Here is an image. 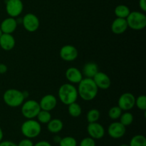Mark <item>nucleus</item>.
<instances>
[{
    "label": "nucleus",
    "instance_id": "obj_33",
    "mask_svg": "<svg viewBox=\"0 0 146 146\" xmlns=\"http://www.w3.org/2000/svg\"><path fill=\"white\" fill-rule=\"evenodd\" d=\"M34 146H52V145L46 141H40L34 144Z\"/></svg>",
    "mask_w": 146,
    "mask_h": 146
},
{
    "label": "nucleus",
    "instance_id": "obj_23",
    "mask_svg": "<svg viewBox=\"0 0 146 146\" xmlns=\"http://www.w3.org/2000/svg\"><path fill=\"white\" fill-rule=\"evenodd\" d=\"M37 121L41 124H47L52 118L50 111L41 110L36 116Z\"/></svg>",
    "mask_w": 146,
    "mask_h": 146
},
{
    "label": "nucleus",
    "instance_id": "obj_3",
    "mask_svg": "<svg viewBox=\"0 0 146 146\" xmlns=\"http://www.w3.org/2000/svg\"><path fill=\"white\" fill-rule=\"evenodd\" d=\"M3 100L8 106L11 108H17L22 105L25 98L23 91L16 88H9L5 91L3 94Z\"/></svg>",
    "mask_w": 146,
    "mask_h": 146
},
{
    "label": "nucleus",
    "instance_id": "obj_32",
    "mask_svg": "<svg viewBox=\"0 0 146 146\" xmlns=\"http://www.w3.org/2000/svg\"><path fill=\"white\" fill-rule=\"evenodd\" d=\"M0 146H17V145L11 141H1L0 142Z\"/></svg>",
    "mask_w": 146,
    "mask_h": 146
},
{
    "label": "nucleus",
    "instance_id": "obj_37",
    "mask_svg": "<svg viewBox=\"0 0 146 146\" xmlns=\"http://www.w3.org/2000/svg\"><path fill=\"white\" fill-rule=\"evenodd\" d=\"M3 138H4V133H3L2 129L0 127V142L3 140Z\"/></svg>",
    "mask_w": 146,
    "mask_h": 146
},
{
    "label": "nucleus",
    "instance_id": "obj_25",
    "mask_svg": "<svg viewBox=\"0 0 146 146\" xmlns=\"http://www.w3.org/2000/svg\"><path fill=\"white\" fill-rule=\"evenodd\" d=\"M100 117H101V113L98 109H96V108L91 109L88 111L86 114V120L88 123L98 122Z\"/></svg>",
    "mask_w": 146,
    "mask_h": 146
},
{
    "label": "nucleus",
    "instance_id": "obj_20",
    "mask_svg": "<svg viewBox=\"0 0 146 146\" xmlns=\"http://www.w3.org/2000/svg\"><path fill=\"white\" fill-rule=\"evenodd\" d=\"M47 125V130L50 133L54 134H57L59 132H61L64 128V123L62 121H61L58 118H51V121L46 124Z\"/></svg>",
    "mask_w": 146,
    "mask_h": 146
},
{
    "label": "nucleus",
    "instance_id": "obj_4",
    "mask_svg": "<svg viewBox=\"0 0 146 146\" xmlns=\"http://www.w3.org/2000/svg\"><path fill=\"white\" fill-rule=\"evenodd\" d=\"M21 132L25 138L33 139L41 132V125L37 120L27 119L21 125Z\"/></svg>",
    "mask_w": 146,
    "mask_h": 146
},
{
    "label": "nucleus",
    "instance_id": "obj_38",
    "mask_svg": "<svg viewBox=\"0 0 146 146\" xmlns=\"http://www.w3.org/2000/svg\"><path fill=\"white\" fill-rule=\"evenodd\" d=\"M23 94H24V96L25 98H27L29 96V92H27V91H23Z\"/></svg>",
    "mask_w": 146,
    "mask_h": 146
},
{
    "label": "nucleus",
    "instance_id": "obj_2",
    "mask_svg": "<svg viewBox=\"0 0 146 146\" xmlns=\"http://www.w3.org/2000/svg\"><path fill=\"white\" fill-rule=\"evenodd\" d=\"M58 96L62 104L68 106L72 103L76 102L78 97V91L74 84H64L58 88Z\"/></svg>",
    "mask_w": 146,
    "mask_h": 146
},
{
    "label": "nucleus",
    "instance_id": "obj_26",
    "mask_svg": "<svg viewBox=\"0 0 146 146\" xmlns=\"http://www.w3.org/2000/svg\"><path fill=\"white\" fill-rule=\"evenodd\" d=\"M129 146H146V138L143 135H135L131 139Z\"/></svg>",
    "mask_w": 146,
    "mask_h": 146
},
{
    "label": "nucleus",
    "instance_id": "obj_8",
    "mask_svg": "<svg viewBox=\"0 0 146 146\" xmlns=\"http://www.w3.org/2000/svg\"><path fill=\"white\" fill-rule=\"evenodd\" d=\"M24 10V4L21 0H7L6 1V11L9 17H18Z\"/></svg>",
    "mask_w": 146,
    "mask_h": 146
},
{
    "label": "nucleus",
    "instance_id": "obj_5",
    "mask_svg": "<svg viewBox=\"0 0 146 146\" xmlns=\"http://www.w3.org/2000/svg\"><path fill=\"white\" fill-rule=\"evenodd\" d=\"M125 19L128 27L133 30L140 31L144 29L146 27V16L141 11H131Z\"/></svg>",
    "mask_w": 146,
    "mask_h": 146
},
{
    "label": "nucleus",
    "instance_id": "obj_6",
    "mask_svg": "<svg viewBox=\"0 0 146 146\" xmlns=\"http://www.w3.org/2000/svg\"><path fill=\"white\" fill-rule=\"evenodd\" d=\"M41 111L39 104L35 100L24 101L21 105V111L23 116L27 119H34Z\"/></svg>",
    "mask_w": 146,
    "mask_h": 146
},
{
    "label": "nucleus",
    "instance_id": "obj_13",
    "mask_svg": "<svg viewBox=\"0 0 146 146\" xmlns=\"http://www.w3.org/2000/svg\"><path fill=\"white\" fill-rule=\"evenodd\" d=\"M93 80L94 81L97 87L102 90L108 89L111 86V80L110 77L102 71H98L94 76Z\"/></svg>",
    "mask_w": 146,
    "mask_h": 146
},
{
    "label": "nucleus",
    "instance_id": "obj_9",
    "mask_svg": "<svg viewBox=\"0 0 146 146\" xmlns=\"http://www.w3.org/2000/svg\"><path fill=\"white\" fill-rule=\"evenodd\" d=\"M135 97L131 93H124L118 98V106L123 111H128L135 107Z\"/></svg>",
    "mask_w": 146,
    "mask_h": 146
},
{
    "label": "nucleus",
    "instance_id": "obj_36",
    "mask_svg": "<svg viewBox=\"0 0 146 146\" xmlns=\"http://www.w3.org/2000/svg\"><path fill=\"white\" fill-rule=\"evenodd\" d=\"M61 138L59 136V135H55V136L54 137V138H53V141H54V143L58 144L59 143L60 141H61Z\"/></svg>",
    "mask_w": 146,
    "mask_h": 146
},
{
    "label": "nucleus",
    "instance_id": "obj_28",
    "mask_svg": "<svg viewBox=\"0 0 146 146\" xmlns=\"http://www.w3.org/2000/svg\"><path fill=\"white\" fill-rule=\"evenodd\" d=\"M59 146H77V141L75 138L72 136H66L61 138L60 141Z\"/></svg>",
    "mask_w": 146,
    "mask_h": 146
},
{
    "label": "nucleus",
    "instance_id": "obj_34",
    "mask_svg": "<svg viewBox=\"0 0 146 146\" xmlns=\"http://www.w3.org/2000/svg\"><path fill=\"white\" fill-rule=\"evenodd\" d=\"M8 71V67L6 64H0V74H4Z\"/></svg>",
    "mask_w": 146,
    "mask_h": 146
},
{
    "label": "nucleus",
    "instance_id": "obj_27",
    "mask_svg": "<svg viewBox=\"0 0 146 146\" xmlns=\"http://www.w3.org/2000/svg\"><path fill=\"white\" fill-rule=\"evenodd\" d=\"M123 111L120 108L119 106H113L108 111V117L113 121H116V120L119 119Z\"/></svg>",
    "mask_w": 146,
    "mask_h": 146
},
{
    "label": "nucleus",
    "instance_id": "obj_11",
    "mask_svg": "<svg viewBox=\"0 0 146 146\" xmlns=\"http://www.w3.org/2000/svg\"><path fill=\"white\" fill-rule=\"evenodd\" d=\"M59 55L62 60L71 62L75 61L78 58V51L74 46L67 44L61 47L59 51Z\"/></svg>",
    "mask_w": 146,
    "mask_h": 146
},
{
    "label": "nucleus",
    "instance_id": "obj_15",
    "mask_svg": "<svg viewBox=\"0 0 146 146\" xmlns=\"http://www.w3.org/2000/svg\"><path fill=\"white\" fill-rule=\"evenodd\" d=\"M65 76L70 84H78L84 78L82 72L76 67H70L67 68Z\"/></svg>",
    "mask_w": 146,
    "mask_h": 146
},
{
    "label": "nucleus",
    "instance_id": "obj_19",
    "mask_svg": "<svg viewBox=\"0 0 146 146\" xmlns=\"http://www.w3.org/2000/svg\"><path fill=\"white\" fill-rule=\"evenodd\" d=\"M98 71H99L98 66L96 63L88 62L84 64L81 72H82L83 76H85V78H93Z\"/></svg>",
    "mask_w": 146,
    "mask_h": 146
},
{
    "label": "nucleus",
    "instance_id": "obj_7",
    "mask_svg": "<svg viewBox=\"0 0 146 146\" xmlns=\"http://www.w3.org/2000/svg\"><path fill=\"white\" fill-rule=\"evenodd\" d=\"M24 29L29 32H35L38 30L40 26L39 19L36 15L32 13H28L25 14L21 20Z\"/></svg>",
    "mask_w": 146,
    "mask_h": 146
},
{
    "label": "nucleus",
    "instance_id": "obj_24",
    "mask_svg": "<svg viewBox=\"0 0 146 146\" xmlns=\"http://www.w3.org/2000/svg\"><path fill=\"white\" fill-rule=\"evenodd\" d=\"M120 123L123 124L124 126L127 127L131 125L133 123L134 120L133 115L131 113L128 112V111H125V113H122L121 117L119 118Z\"/></svg>",
    "mask_w": 146,
    "mask_h": 146
},
{
    "label": "nucleus",
    "instance_id": "obj_1",
    "mask_svg": "<svg viewBox=\"0 0 146 146\" xmlns=\"http://www.w3.org/2000/svg\"><path fill=\"white\" fill-rule=\"evenodd\" d=\"M78 94L81 99L86 101L94 100L98 92V88L93 78H84L78 84Z\"/></svg>",
    "mask_w": 146,
    "mask_h": 146
},
{
    "label": "nucleus",
    "instance_id": "obj_30",
    "mask_svg": "<svg viewBox=\"0 0 146 146\" xmlns=\"http://www.w3.org/2000/svg\"><path fill=\"white\" fill-rule=\"evenodd\" d=\"M96 140L94 138H91V137H86V138H83L81 141L79 143V146H96Z\"/></svg>",
    "mask_w": 146,
    "mask_h": 146
},
{
    "label": "nucleus",
    "instance_id": "obj_10",
    "mask_svg": "<svg viewBox=\"0 0 146 146\" xmlns=\"http://www.w3.org/2000/svg\"><path fill=\"white\" fill-rule=\"evenodd\" d=\"M107 132L111 138L113 139H120L125 135L126 127L124 126L119 121H115L108 125Z\"/></svg>",
    "mask_w": 146,
    "mask_h": 146
},
{
    "label": "nucleus",
    "instance_id": "obj_12",
    "mask_svg": "<svg viewBox=\"0 0 146 146\" xmlns=\"http://www.w3.org/2000/svg\"><path fill=\"white\" fill-rule=\"evenodd\" d=\"M87 133L89 137L94 140H100L105 135L106 130L99 123H90L87 126Z\"/></svg>",
    "mask_w": 146,
    "mask_h": 146
},
{
    "label": "nucleus",
    "instance_id": "obj_18",
    "mask_svg": "<svg viewBox=\"0 0 146 146\" xmlns=\"http://www.w3.org/2000/svg\"><path fill=\"white\" fill-rule=\"evenodd\" d=\"M16 41L11 34H3L0 36V47L4 51H9L14 48Z\"/></svg>",
    "mask_w": 146,
    "mask_h": 146
},
{
    "label": "nucleus",
    "instance_id": "obj_21",
    "mask_svg": "<svg viewBox=\"0 0 146 146\" xmlns=\"http://www.w3.org/2000/svg\"><path fill=\"white\" fill-rule=\"evenodd\" d=\"M130 13H131V9L129 7L124 4L118 5L114 9V14L117 18L126 19Z\"/></svg>",
    "mask_w": 146,
    "mask_h": 146
},
{
    "label": "nucleus",
    "instance_id": "obj_17",
    "mask_svg": "<svg viewBox=\"0 0 146 146\" xmlns=\"http://www.w3.org/2000/svg\"><path fill=\"white\" fill-rule=\"evenodd\" d=\"M128 24L125 19L117 18L113 20L111 24V31L114 34L121 35L125 33L128 29Z\"/></svg>",
    "mask_w": 146,
    "mask_h": 146
},
{
    "label": "nucleus",
    "instance_id": "obj_35",
    "mask_svg": "<svg viewBox=\"0 0 146 146\" xmlns=\"http://www.w3.org/2000/svg\"><path fill=\"white\" fill-rule=\"evenodd\" d=\"M139 7L143 12L146 11V0H139Z\"/></svg>",
    "mask_w": 146,
    "mask_h": 146
},
{
    "label": "nucleus",
    "instance_id": "obj_29",
    "mask_svg": "<svg viewBox=\"0 0 146 146\" xmlns=\"http://www.w3.org/2000/svg\"><path fill=\"white\" fill-rule=\"evenodd\" d=\"M135 106L141 111H146V96L145 95H141L135 98Z\"/></svg>",
    "mask_w": 146,
    "mask_h": 146
},
{
    "label": "nucleus",
    "instance_id": "obj_40",
    "mask_svg": "<svg viewBox=\"0 0 146 146\" xmlns=\"http://www.w3.org/2000/svg\"><path fill=\"white\" fill-rule=\"evenodd\" d=\"M2 34H3V32H2V31H1V28H0V36H1L2 35Z\"/></svg>",
    "mask_w": 146,
    "mask_h": 146
},
{
    "label": "nucleus",
    "instance_id": "obj_39",
    "mask_svg": "<svg viewBox=\"0 0 146 146\" xmlns=\"http://www.w3.org/2000/svg\"><path fill=\"white\" fill-rule=\"evenodd\" d=\"M119 146H129V145H128V144L124 143V144H121V145H120Z\"/></svg>",
    "mask_w": 146,
    "mask_h": 146
},
{
    "label": "nucleus",
    "instance_id": "obj_31",
    "mask_svg": "<svg viewBox=\"0 0 146 146\" xmlns=\"http://www.w3.org/2000/svg\"><path fill=\"white\" fill-rule=\"evenodd\" d=\"M34 143L31 141V139L29 138H24L20 141L18 144H17V146H34Z\"/></svg>",
    "mask_w": 146,
    "mask_h": 146
},
{
    "label": "nucleus",
    "instance_id": "obj_22",
    "mask_svg": "<svg viewBox=\"0 0 146 146\" xmlns=\"http://www.w3.org/2000/svg\"><path fill=\"white\" fill-rule=\"evenodd\" d=\"M68 112L73 118H78L82 113V108L78 103L74 102L68 106Z\"/></svg>",
    "mask_w": 146,
    "mask_h": 146
},
{
    "label": "nucleus",
    "instance_id": "obj_14",
    "mask_svg": "<svg viewBox=\"0 0 146 146\" xmlns=\"http://www.w3.org/2000/svg\"><path fill=\"white\" fill-rule=\"evenodd\" d=\"M38 104L41 110L51 111L56 107L57 99L53 94H47L41 98Z\"/></svg>",
    "mask_w": 146,
    "mask_h": 146
},
{
    "label": "nucleus",
    "instance_id": "obj_16",
    "mask_svg": "<svg viewBox=\"0 0 146 146\" xmlns=\"http://www.w3.org/2000/svg\"><path fill=\"white\" fill-rule=\"evenodd\" d=\"M17 20L14 17H8L1 21L0 24V28L3 34H11L14 33L17 28Z\"/></svg>",
    "mask_w": 146,
    "mask_h": 146
},
{
    "label": "nucleus",
    "instance_id": "obj_41",
    "mask_svg": "<svg viewBox=\"0 0 146 146\" xmlns=\"http://www.w3.org/2000/svg\"><path fill=\"white\" fill-rule=\"evenodd\" d=\"M5 1H7V0H5Z\"/></svg>",
    "mask_w": 146,
    "mask_h": 146
}]
</instances>
